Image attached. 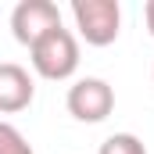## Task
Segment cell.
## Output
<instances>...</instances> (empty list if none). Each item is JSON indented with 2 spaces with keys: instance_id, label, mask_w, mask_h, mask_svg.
Listing matches in <instances>:
<instances>
[{
  "instance_id": "7",
  "label": "cell",
  "mask_w": 154,
  "mask_h": 154,
  "mask_svg": "<svg viewBox=\"0 0 154 154\" xmlns=\"http://www.w3.org/2000/svg\"><path fill=\"white\" fill-rule=\"evenodd\" d=\"M0 154H32V143L11 122H0Z\"/></svg>"
},
{
  "instance_id": "4",
  "label": "cell",
  "mask_w": 154,
  "mask_h": 154,
  "mask_svg": "<svg viewBox=\"0 0 154 154\" xmlns=\"http://www.w3.org/2000/svg\"><path fill=\"white\" fill-rule=\"evenodd\" d=\"M57 25H61V11L50 0H22L11 11V32H14L18 43H25V47L39 43V39L47 36L50 29H57Z\"/></svg>"
},
{
  "instance_id": "2",
  "label": "cell",
  "mask_w": 154,
  "mask_h": 154,
  "mask_svg": "<svg viewBox=\"0 0 154 154\" xmlns=\"http://www.w3.org/2000/svg\"><path fill=\"white\" fill-rule=\"evenodd\" d=\"M72 18H75L79 36L90 47H108L122 32V7H118V0H75L72 4Z\"/></svg>"
},
{
  "instance_id": "8",
  "label": "cell",
  "mask_w": 154,
  "mask_h": 154,
  "mask_svg": "<svg viewBox=\"0 0 154 154\" xmlns=\"http://www.w3.org/2000/svg\"><path fill=\"white\" fill-rule=\"evenodd\" d=\"M143 18H147V29H151V36H154V0H147V7H143Z\"/></svg>"
},
{
  "instance_id": "3",
  "label": "cell",
  "mask_w": 154,
  "mask_h": 154,
  "mask_svg": "<svg viewBox=\"0 0 154 154\" xmlns=\"http://www.w3.org/2000/svg\"><path fill=\"white\" fill-rule=\"evenodd\" d=\"M65 104H68V115L75 118V122H104L115 111V90L104 79L86 75V79H75L68 86Z\"/></svg>"
},
{
  "instance_id": "1",
  "label": "cell",
  "mask_w": 154,
  "mask_h": 154,
  "mask_svg": "<svg viewBox=\"0 0 154 154\" xmlns=\"http://www.w3.org/2000/svg\"><path fill=\"white\" fill-rule=\"evenodd\" d=\"M29 61H32L36 75L50 79V82L72 79L75 68H79V43H75V36L65 25H57V29H50L39 43L29 47Z\"/></svg>"
},
{
  "instance_id": "5",
  "label": "cell",
  "mask_w": 154,
  "mask_h": 154,
  "mask_svg": "<svg viewBox=\"0 0 154 154\" xmlns=\"http://www.w3.org/2000/svg\"><path fill=\"white\" fill-rule=\"evenodd\" d=\"M32 97H36L32 75L14 61H0V115L25 111L32 104Z\"/></svg>"
},
{
  "instance_id": "6",
  "label": "cell",
  "mask_w": 154,
  "mask_h": 154,
  "mask_svg": "<svg viewBox=\"0 0 154 154\" xmlns=\"http://www.w3.org/2000/svg\"><path fill=\"white\" fill-rule=\"evenodd\" d=\"M97 154H147V147H143V140L133 136V133H115V136H108V140L100 143Z\"/></svg>"
}]
</instances>
